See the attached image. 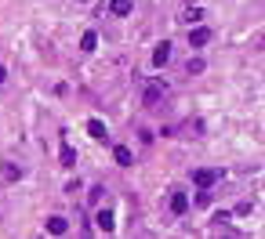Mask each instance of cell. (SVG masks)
<instances>
[{"mask_svg":"<svg viewBox=\"0 0 265 239\" xmlns=\"http://www.w3.org/2000/svg\"><path fill=\"white\" fill-rule=\"evenodd\" d=\"M163 98H167V84H163V80H153V84L142 91V105L145 109H157Z\"/></svg>","mask_w":265,"mask_h":239,"instance_id":"6da1fadb","label":"cell"},{"mask_svg":"<svg viewBox=\"0 0 265 239\" xmlns=\"http://www.w3.org/2000/svg\"><path fill=\"white\" fill-rule=\"evenodd\" d=\"M222 178H225L222 167H200V170H193V181H196L200 189H211L214 181H222Z\"/></svg>","mask_w":265,"mask_h":239,"instance_id":"7a4b0ae2","label":"cell"},{"mask_svg":"<svg viewBox=\"0 0 265 239\" xmlns=\"http://www.w3.org/2000/svg\"><path fill=\"white\" fill-rule=\"evenodd\" d=\"M44 232H51V236H66V232H69V221H66V217H58V214H51L48 221H44Z\"/></svg>","mask_w":265,"mask_h":239,"instance_id":"3957f363","label":"cell"},{"mask_svg":"<svg viewBox=\"0 0 265 239\" xmlns=\"http://www.w3.org/2000/svg\"><path fill=\"white\" fill-rule=\"evenodd\" d=\"M171 134H182V138H200V134H204V123H200V120H186V123H182L178 131H171Z\"/></svg>","mask_w":265,"mask_h":239,"instance_id":"277c9868","label":"cell"},{"mask_svg":"<svg viewBox=\"0 0 265 239\" xmlns=\"http://www.w3.org/2000/svg\"><path fill=\"white\" fill-rule=\"evenodd\" d=\"M167 203H171V214H186V210H189V196H186V192H171V199H167Z\"/></svg>","mask_w":265,"mask_h":239,"instance_id":"5b68a950","label":"cell"},{"mask_svg":"<svg viewBox=\"0 0 265 239\" xmlns=\"http://www.w3.org/2000/svg\"><path fill=\"white\" fill-rule=\"evenodd\" d=\"M207 40H211V29H204V25H196V29H189V48H204Z\"/></svg>","mask_w":265,"mask_h":239,"instance_id":"8992f818","label":"cell"},{"mask_svg":"<svg viewBox=\"0 0 265 239\" xmlns=\"http://www.w3.org/2000/svg\"><path fill=\"white\" fill-rule=\"evenodd\" d=\"M171 62V44L163 40V44H157V51H153V66H167Z\"/></svg>","mask_w":265,"mask_h":239,"instance_id":"52a82bcc","label":"cell"},{"mask_svg":"<svg viewBox=\"0 0 265 239\" xmlns=\"http://www.w3.org/2000/svg\"><path fill=\"white\" fill-rule=\"evenodd\" d=\"M87 134L95 138V142H106V138H109V131H106L102 120H87Z\"/></svg>","mask_w":265,"mask_h":239,"instance_id":"ba28073f","label":"cell"},{"mask_svg":"<svg viewBox=\"0 0 265 239\" xmlns=\"http://www.w3.org/2000/svg\"><path fill=\"white\" fill-rule=\"evenodd\" d=\"M113 160L120 163V167H131V163H134V152L127 149V145H116V149H113Z\"/></svg>","mask_w":265,"mask_h":239,"instance_id":"9c48e42d","label":"cell"},{"mask_svg":"<svg viewBox=\"0 0 265 239\" xmlns=\"http://www.w3.org/2000/svg\"><path fill=\"white\" fill-rule=\"evenodd\" d=\"M98 232H113V214H109V210H98Z\"/></svg>","mask_w":265,"mask_h":239,"instance_id":"30bf717a","label":"cell"},{"mask_svg":"<svg viewBox=\"0 0 265 239\" xmlns=\"http://www.w3.org/2000/svg\"><path fill=\"white\" fill-rule=\"evenodd\" d=\"M0 174H4V181H18V178H22V167H15V163H4V167H0Z\"/></svg>","mask_w":265,"mask_h":239,"instance_id":"8fae6325","label":"cell"},{"mask_svg":"<svg viewBox=\"0 0 265 239\" xmlns=\"http://www.w3.org/2000/svg\"><path fill=\"white\" fill-rule=\"evenodd\" d=\"M109 11H113V15H131V0H113V4H109Z\"/></svg>","mask_w":265,"mask_h":239,"instance_id":"7c38bea8","label":"cell"},{"mask_svg":"<svg viewBox=\"0 0 265 239\" xmlns=\"http://www.w3.org/2000/svg\"><path fill=\"white\" fill-rule=\"evenodd\" d=\"M98 48V33H84L80 36V51H95Z\"/></svg>","mask_w":265,"mask_h":239,"instance_id":"4fadbf2b","label":"cell"},{"mask_svg":"<svg viewBox=\"0 0 265 239\" xmlns=\"http://www.w3.org/2000/svg\"><path fill=\"white\" fill-rule=\"evenodd\" d=\"M62 167H77V152H73V145H62Z\"/></svg>","mask_w":265,"mask_h":239,"instance_id":"5bb4252c","label":"cell"},{"mask_svg":"<svg viewBox=\"0 0 265 239\" xmlns=\"http://www.w3.org/2000/svg\"><path fill=\"white\" fill-rule=\"evenodd\" d=\"M186 72H189V76H200V72H204V58H189L186 62Z\"/></svg>","mask_w":265,"mask_h":239,"instance_id":"9a60e30c","label":"cell"},{"mask_svg":"<svg viewBox=\"0 0 265 239\" xmlns=\"http://www.w3.org/2000/svg\"><path fill=\"white\" fill-rule=\"evenodd\" d=\"M200 18H204V11H200V7H193V11H186V15H182V22H186V25H196Z\"/></svg>","mask_w":265,"mask_h":239,"instance_id":"2e32d148","label":"cell"},{"mask_svg":"<svg viewBox=\"0 0 265 239\" xmlns=\"http://www.w3.org/2000/svg\"><path fill=\"white\" fill-rule=\"evenodd\" d=\"M102 199H106V189H102V185H95V189H91V203L98 207V203H102Z\"/></svg>","mask_w":265,"mask_h":239,"instance_id":"e0dca14e","label":"cell"},{"mask_svg":"<svg viewBox=\"0 0 265 239\" xmlns=\"http://www.w3.org/2000/svg\"><path fill=\"white\" fill-rule=\"evenodd\" d=\"M4 80H7V69H4V66H0V84H4Z\"/></svg>","mask_w":265,"mask_h":239,"instance_id":"ac0fdd59","label":"cell"},{"mask_svg":"<svg viewBox=\"0 0 265 239\" xmlns=\"http://www.w3.org/2000/svg\"><path fill=\"white\" fill-rule=\"evenodd\" d=\"M77 4H87V0H77Z\"/></svg>","mask_w":265,"mask_h":239,"instance_id":"d6986e66","label":"cell"},{"mask_svg":"<svg viewBox=\"0 0 265 239\" xmlns=\"http://www.w3.org/2000/svg\"><path fill=\"white\" fill-rule=\"evenodd\" d=\"M0 217H4V210H0Z\"/></svg>","mask_w":265,"mask_h":239,"instance_id":"ffe728a7","label":"cell"}]
</instances>
